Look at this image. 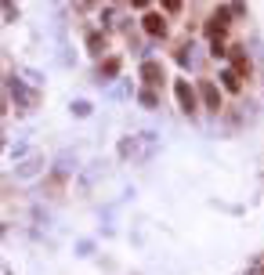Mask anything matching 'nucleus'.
<instances>
[{
    "label": "nucleus",
    "mask_w": 264,
    "mask_h": 275,
    "mask_svg": "<svg viewBox=\"0 0 264 275\" xmlns=\"http://www.w3.org/2000/svg\"><path fill=\"white\" fill-rule=\"evenodd\" d=\"M203 102H206L210 109H221V94H217V87H214L210 80L203 84Z\"/></svg>",
    "instance_id": "obj_4"
},
{
    "label": "nucleus",
    "mask_w": 264,
    "mask_h": 275,
    "mask_svg": "<svg viewBox=\"0 0 264 275\" xmlns=\"http://www.w3.org/2000/svg\"><path fill=\"white\" fill-rule=\"evenodd\" d=\"M145 33H152V36H160V33H167V22H163L160 15H145Z\"/></svg>",
    "instance_id": "obj_3"
},
{
    "label": "nucleus",
    "mask_w": 264,
    "mask_h": 275,
    "mask_svg": "<svg viewBox=\"0 0 264 275\" xmlns=\"http://www.w3.org/2000/svg\"><path fill=\"white\" fill-rule=\"evenodd\" d=\"M141 76H145L148 84H160V76H163V65H160V62H145V65H141Z\"/></svg>",
    "instance_id": "obj_2"
},
{
    "label": "nucleus",
    "mask_w": 264,
    "mask_h": 275,
    "mask_svg": "<svg viewBox=\"0 0 264 275\" xmlns=\"http://www.w3.org/2000/svg\"><path fill=\"white\" fill-rule=\"evenodd\" d=\"M221 80H224V87H228L232 94H235V91L243 87V84H239V76H235V72H224V76H221Z\"/></svg>",
    "instance_id": "obj_6"
},
{
    "label": "nucleus",
    "mask_w": 264,
    "mask_h": 275,
    "mask_svg": "<svg viewBox=\"0 0 264 275\" xmlns=\"http://www.w3.org/2000/svg\"><path fill=\"white\" fill-rule=\"evenodd\" d=\"M174 91H177V102H181V109H184V112H192V109H196V91L188 87V80H177V84H174Z\"/></svg>",
    "instance_id": "obj_1"
},
{
    "label": "nucleus",
    "mask_w": 264,
    "mask_h": 275,
    "mask_svg": "<svg viewBox=\"0 0 264 275\" xmlns=\"http://www.w3.org/2000/svg\"><path fill=\"white\" fill-rule=\"evenodd\" d=\"M224 26H228V22H224V15H217V18H210V26H206V33L214 36V40H217V36L224 33Z\"/></svg>",
    "instance_id": "obj_5"
}]
</instances>
